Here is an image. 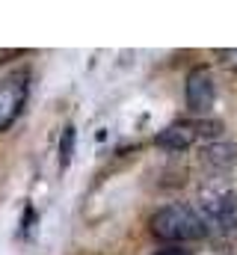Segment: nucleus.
Listing matches in <instances>:
<instances>
[{"label":"nucleus","mask_w":237,"mask_h":255,"mask_svg":"<svg viewBox=\"0 0 237 255\" xmlns=\"http://www.w3.org/2000/svg\"><path fill=\"white\" fill-rule=\"evenodd\" d=\"M151 235L166 244H187L205 238L208 226L202 223L199 211H193L190 205H166L151 217Z\"/></svg>","instance_id":"nucleus-1"},{"label":"nucleus","mask_w":237,"mask_h":255,"mask_svg":"<svg viewBox=\"0 0 237 255\" xmlns=\"http://www.w3.org/2000/svg\"><path fill=\"white\" fill-rule=\"evenodd\" d=\"M202 223L208 229H235L237 226V193L229 187H202L199 193Z\"/></svg>","instance_id":"nucleus-2"},{"label":"nucleus","mask_w":237,"mask_h":255,"mask_svg":"<svg viewBox=\"0 0 237 255\" xmlns=\"http://www.w3.org/2000/svg\"><path fill=\"white\" fill-rule=\"evenodd\" d=\"M223 130L220 122H211V119H184V122H175V125L163 128L157 133V145L163 148H172V151H181V148H190L193 142L199 139H208V136H217Z\"/></svg>","instance_id":"nucleus-3"},{"label":"nucleus","mask_w":237,"mask_h":255,"mask_svg":"<svg viewBox=\"0 0 237 255\" xmlns=\"http://www.w3.org/2000/svg\"><path fill=\"white\" fill-rule=\"evenodd\" d=\"M27 92H30V74L27 71H15V74L0 80V130H6L21 116V110L27 104Z\"/></svg>","instance_id":"nucleus-4"},{"label":"nucleus","mask_w":237,"mask_h":255,"mask_svg":"<svg viewBox=\"0 0 237 255\" xmlns=\"http://www.w3.org/2000/svg\"><path fill=\"white\" fill-rule=\"evenodd\" d=\"M217 101V89H214V77L205 65H196L187 74V107L196 116H208L211 107Z\"/></svg>","instance_id":"nucleus-5"},{"label":"nucleus","mask_w":237,"mask_h":255,"mask_svg":"<svg viewBox=\"0 0 237 255\" xmlns=\"http://www.w3.org/2000/svg\"><path fill=\"white\" fill-rule=\"evenodd\" d=\"M202 163L214 166V169H229L237 163V145L235 142H211L202 151Z\"/></svg>","instance_id":"nucleus-6"},{"label":"nucleus","mask_w":237,"mask_h":255,"mask_svg":"<svg viewBox=\"0 0 237 255\" xmlns=\"http://www.w3.org/2000/svg\"><path fill=\"white\" fill-rule=\"evenodd\" d=\"M71 151H74V128L68 125L62 130V139H59V166L62 169L71 163Z\"/></svg>","instance_id":"nucleus-7"},{"label":"nucleus","mask_w":237,"mask_h":255,"mask_svg":"<svg viewBox=\"0 0 237 255\" xmlns=\"http://www.w3.org/2000/svg\"><path fill=\"white\" fill-rule=\"evenodd\" d=\"M27 51L24 48H3L0 51V63H9V60H18V57H24Z\"/></svg>","instance_id":"nucleus-8"},{"label":"nucleus","mask_w":237,"mask_h":255,"mask_svg":"<svg viewBox=\"0 0 237 255\" xmlns=\"http://www.w3.org/2000/svg\"><path fill=\"white\" fill-rule=\"evenodd\" d=\"M220 57H223V63L229 65V68H235L237 71V48H232V51H217Z\"/></svg>","instance_id":"nucleus-9"},{"label":"nucleus","mask_w":237,"mask_h":255,"mask_svg":"<svg viewBox=\"0 0 237 255\" xmlns=\"http://www.w3.org/2000/svg\"><path fill=\"white\" fill-rule=\"evenodd\" d=\"M154 255H190V253H187V250H175V247H172V250H160V253H154Z\"/></svg>","instance_id":"nucleus-10"}]
</instances>
